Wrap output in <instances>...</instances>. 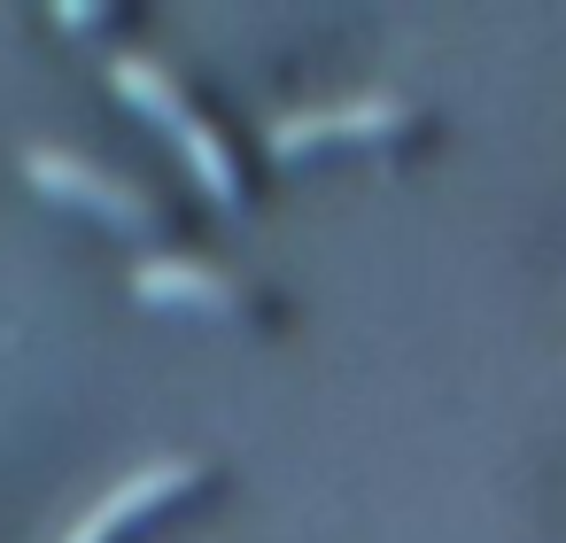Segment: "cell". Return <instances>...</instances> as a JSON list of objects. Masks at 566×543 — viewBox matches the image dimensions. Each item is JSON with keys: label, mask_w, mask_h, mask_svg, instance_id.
I'll list each match as a JSON object with an SVG mask.
<instances>
[{"label": "cell", "mask_w": 566, "mask_h": 543, "mask_svg": "<svg viewBox=\"0 0 566 543\" xmlns=\"http://www.w3.org/2000/svg\"><path fill=\"white\" fill-rule=\"evenodd\" d=\"M109 79H117V86H125L133 102H148V109H156V117H164V125L179 133V148L195 156V171L210 179V195H226V202L241 195V171H233L226 140H218V133H210V125L195 117V102L179 94V79H171V71H164L156 55H117V63H109Z\"/></svg>", "instance_id": "cell-1"}, {"label": "cell", "mask_w": 566, "mask_h": 543, "mask_svg": "<svg viewBox=\"0 0 566 543\" xmlns=\"http://www.w3.org/2000/svg\"><path fill=\"white\" fill-rule=\"evenodd\" d=\"M24 171H32L40 187H63V195H78V202L109 210V218L148 226V195H140V187H125L117 171H94V164H86V156H71V148H24Z\"/></svg>", "instance_id": "cell-2"}, {"label": "cell", "mask_w": 566, "mask_h": 543, "mask_svg": "<svg viewBox=\"0 0 566 543\" xmlns=\"http://www.w3.org/2000/svg\"><path fill=\"white\" fill-rule=\"evenodd\" d=\"M396 125H411V102H396V94H357V102H334V109H295V117H280V125H272V148L295 156V148L326 140V133H396Z\"/></svg>", "instance_id": "cell-3"}, {"label": "cell", "mask_w": 566, "mask_h": 543, "mask_svg": "<svg viewBox=\"0 0 566 543\" xmlns=\"http://www.w3.org/2000/svg\"><path fill=\"white\" fill-rule=\"evenodd\" d=\"M195 473H202L195 458H156V466H140V473H125V481H117V489H109L102 504H86V520H78V528H71L63 543H109V528H125V520H133L140 504H156V497H171V489H187Z\"/></svg>", "instance_id": "cell-4"}, {"label": "cell", "mask_w": 566, "mask_h": 543, "mask_svg": "<svg viewBox=\"0 0 566 543\" xmlns=\"http://www.w3.org/2000/svg\"><path fill=\"white\" fill-rule=\"evenodd\" d=\"M133 288L156 295V303H202V311H233V303H241V288H233L226 272L187 264V257H148V264L133 272Z\"/></svg>", "instance_id": "cell-5"}]
</instances>
